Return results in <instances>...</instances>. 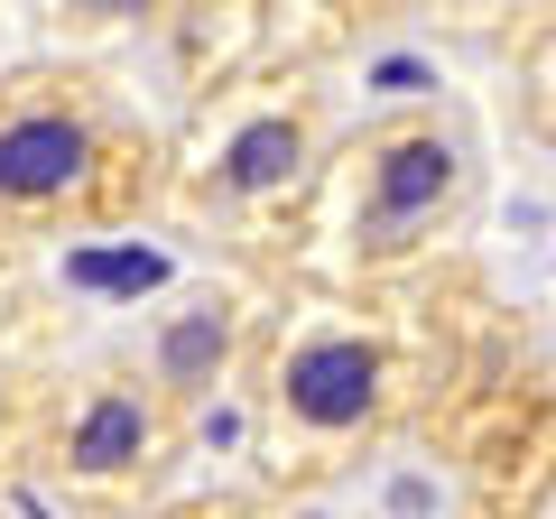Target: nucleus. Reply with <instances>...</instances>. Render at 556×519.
Masks as SVG:
<instances>
[{"label":"nucleus","mask_w":556,"mask_h":519,"mask_svg":"<svg viewBox=\"0 0 556 519\" xmlns=\"http://www.w3.org/2000/svg\"><path fill=\"white\" fill-rule=\"evenodd\" d=\"M139 445H149V418H139L130 400H93L84 427H75V464L84 473H112V464H130Z\"/></svg>","instance_id":"obj_4"},{"label":"nucleus","mask_w":556,"mask_h":519,"mask_svg":"<svg viewBox=\"0 0 556 519\" xmlns=\"http://www.w3.org/2000/svg\"><path fill=\"white\" fill-rule=\"evenodd\" d=\"M65 279H75V288H112V298H139V288L167 279V260L159 251H75V260H65Z\"/></svg>","instance_id":"obj_6"},{"label":"nucleus","mask_w":556,"mask_h":519,"mask_svg":"<svg viewBox=\"0 0 556 519\" xmlns=\"http://www.w3.org/2000/svg\"><path fill=\"white\" fill-rule=\"evenodd\" d=\"M84 159H93V140H84L75 121H56V112L10 121L0 130V195H56V186L84 177Z\"/></svg>","instance_id":"obj_2"},{"label":"nucleus","mask_w":556,"mask_h":519,"mask_svg":"<svg viewBox=\"0 0 556 519\" xmlns=\"http://www.w3.org/2000/svg\"><path fill=\"white\" fill-rule=\"evenodd\" d=\"M298 167V121H251L232 149H223V177L241 186V195H260V186H278Z\"/></svg>","instance_id":"obj_5"},{"label":"nucleus","mask_w":556,"mask_h":519,"mask_svg":"<svg viewBox=\"0 0 556 519\" xmlns=\"http://www.w3.org/2000/svg\"><path fill=\"white\" fill-rule=\"evenodd\" d=\"M223 353H232V316L214 306V316H186V325H167V353H159V362H167V380H204Z\"/></svg>","instance_id":"obj_7"},{"label":"nucleus","mask_w":556,"mask_h":519,"mask_svg":"<svg viewBox=\"0 0 556 519\" xmlns=\"http://www.w3.org/2000/svg\"><path fill=\"white\" fill-rule=\"evenodd\" d=\"M445 177H455L445 140H399L390 159H380V223H408V214H427V204L445 195Z\"/></svg>","instance_id":"obj_3"},{"label":"nucleus","mask_w":556,"mask_h":519,"mask_svg":"<svg viewBox=\"0 0 556 519\" xmlns=\"http://www.w3.org/2000/svg\"><path fill=\"white\" fill-rule=\"evenodd\" d=\"M371 84H380V93H427V65H417V56H390V65H371Z\"/></svg>","instance_id":"obj_8"},{"label":"nucleus","mask_w":556,"mask_h":519,"mask_svg":"<svg viewBox=\"0 0 556 519\" xmlns=\"http://www.w3.org/2000/svg\"><path fill=\"white\" fill-rule=\"evenodd\" d=\"M371 400H380V353L371 343L334 334V343H298L288 353V408L306 427H353V418H371Z\"/></svg>","instance_id":"obj_1"}]
</instances>
